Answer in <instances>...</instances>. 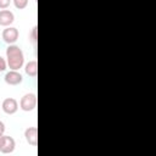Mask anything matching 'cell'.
Instances as JSON below:
<instances>
[{
  "mask_svg": "<svg viewBox=\"0 0 156 156\" xmlns=\"http://www.w3.org/2000/svg\"><path fill=\"white\" fill-rule=\"evenodd\" d=\"M6 61H7V67L10 69H16L18 71L24 66V54L22 49L16 45V44H10L6 48Z\"/></svg>",
  "mask_w": 156,
  "mask_h": 156,
  "instance_id": "6da1fadb",
  "label": "cell"
},
{
  "mask_svg": "<svg viewBox=\"0 0 156 156\" xmlns=\"http://www.w3.org/2000/svg\"><path fill=\"white\" fill-rule=\"evenodd\" d=\"M37 107V95L34 93L24 94L20 100V108L24 112L33 111Z\"/></svg>",
  "mask_w": 156,
  "mask_h": 156,
  "instance_id": "7a4b0ae2",
  "label": "cell"
},
{
  "mask_svg": "<svg viewBox=\"0 0 156 156\" xmlns=\"http://www.w3.org/2000/svg\"><path fill=\"white\" fill-rule=\"evenodd\" d=\"M1 37H2V40L6 43V44H15L17 40H18V37H20V32L16 27H5V29L2 30L1 33Z\"/></svg>",
  "mask_w": 156,
  "mask_h": 156,
  "instance_id": "3957f363",
  "label": "cell"
},
{
  "mask_svg": "<svg viewBox=\"0 0 156 156\" xmlns=\"http://www.w3.org/2000/svg\"><path fill=\"white\" fill-rule=\"evenodd\" d=\"M4 80L9 85H18L23 82V76L16 69H10L9 72L5 73Z\"/></svg>",
  "mask_w": 156,
  "mask_h": 156,
  "instance_id": "277c9868",
  "label": "cell"
},
{
  "mask_svg": "<svg viewBox=\"0 0 156 156\" xmlns=\"http://www.w3.org/2000/svg\"><path fill=\"white\" fill-rule=\"evenodd\" d=\"M20 105H18V101L15 99V98H6L4 99L2 104H1V108L2 111L6 113V115H13L17 112Z\"/></svg>",
  "mask_w": 156,
  "mask_h": 156,
  "instance_id": "5b68a950",
  "label": "cell"
},
{
  "mask_svg": "<svg viewBox=\"0 0 156 156\" xmlns=\"http://www.w3.org/2000/svg\"><path fill=\"white\" fill-rule=\"evenodd\" d=\"M15 147H16V141L12 136L10 135H2V143H1V146H0V152L2 154H11L15 151Z\"/></svg>",
  "mask_w": 156,
  "mask_h": 156,
  "instance_id": "8992f818",
  "label": "cell"
},
{
  "mask_svg": "<svg viewBox=\"0 0 156 156\" xmlns=\"http://www.w3.org/2000/svg\"><path fill=\"white\" fill-rule=\"evenodd\" d=\"M24 138H26V141L30 146H37L38 145V128L37 127H28V128H26Z\"/></svg>",
  "mask_w": 156,
  "mask_h": 156,
  "instance_id": "52a82bcc",
  "label": "cell"
},
{
  "mask_svg": "<svg viewBox=\"0 0 156 156\" xmlns=\"http://www.w3.org/2000/svg\"><path fill=\"white\" fill-rule=\"evenodd\" d=\"M15 21V15L10 10H0V26L2 27H9Z\"/></svg>",
  "mask_w": 156,
  "mask_h": 156,
  "instance_id": "ba28073f",
  "label": "cell"
},
{
  "mask_svg": "<svg viewBox=\"0 0 156 156\" xmlns=\"http://www.w3.org/2000/svg\"><path fill=\"white\" fill-rule=\"evenodd\" d=\"M24 72L27 76L34 78L38 74V62L37 60H30L24 65Z\"/></svg>",
  "mask_w": 156,
  "mask_h": 156,
  "instance_id": "9c48e42d",
  "label": "cell"
},
{
  "mask_svg": "<svg viewBox=\"0 0 156 156\" xmlns=\"http://www.w3.org/2000/svg\"><path fill=\"white\" fill-rule=\"evenodd\" d=\"M28 1H29V0H12V4L15 5L16 9H18V10H23V9L27 7Z\"/></svg>",
  "mask_w": 156,
  "mask_h": 156,
  "instance_id": "30bf717a",
  "label": "cell"
},
{
  "mask_svg": "<svg viewBox=\"0 0 156 156\" xmlns=\"http://www.w3.org/2000/svg\"><path fill=\"white\" fill-rule=\"evenodd\" d=\"M37 32H38V27H37V26H34V27L32 28L30 33H29V40H30L34 45L37 44V39H38V37H37Z\"/></svg>",
  "mask_w": 156,
  "mask_h": 156,
  "instance_id": "8fae6325",
  "label": "cell"
},
{
  "mask_svg": "<svg viewBox=\"0 0 156 156\" xmlns=\"http://www.w3.org/2000/svg\"><path fill=\"white\" fill-rule=\"evenodd\" d=\"M7 68V61L2 56H0V72H5Z\"/></svg>",
  "mask_w": 156,
  "mask_h": 156,
  "instance_id": "7c38bea8",
  "label": "cell"
},
{
  "mask_svg": "<svg viewBox=\"0 0 156 156\" xmlns=\"http://www.w3.org/2000/svg\"><path fill=\"white\" fill-rule=\"evenodd\" d=\"M12 0H0V10H5L11 5Z\"/></svg>",
  "mask_w": 156,
  "mask_h": 156,
  "instance_id": "4fadbf2b",
  "label": "cell"
},
{
  "mask_svg": "<svg viewBox=\"0 0 156 156\" xmlns=\"http://www.w3.org/2000/svg\"><path fill=\"white\" fill-rule=\"evenodd\" d=\"M5 129H6L5 123H4L2 121H0V135H2V134L5 133Z\"/></svg>",
  "mask_w": 156,
  "mask_h": 156,
  "instance_id": "5bb4252c",
  "label": "cell"
},
{
  "mask_svg": "<svg viewBox=\"0 0 156 156\" xmlns=\"http://www.w3.org/2000/svg\"><path fill=\"white\" fill-rule=\"evenodd\" d=\"M4 135V134H2ZM2 135H0V146H1V143H2Z\"/></svg>",
  "mask_w": 156,
  "mask_h": 156,
  "instance_id": "9a60e30c",
  "label": "cell"
}]
</instances>
